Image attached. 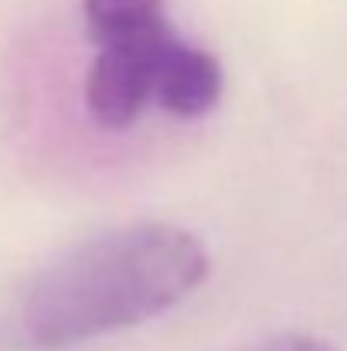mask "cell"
Listing matches in <instances>:
<instances>
[{
  "mask_svg": "<svg viewBox=\"0 0 347 351\" xmlns=\"http://www.w3.org/2000/svg\"><path fill=\"white\" fill-rule=\"evenodd\" d=\"M208 276L201 239L170 222L123 226L34 269L0 311L3 351H65L146 324Z\"/></svg>",
  "mask_w": 347,
  "mask_h": 351,
  "instance_id": "1",
  "label": "cell"
},
{
  "mask_svg": "<svg viewBox=\"0 0 347 351\" xmlns=\"http://www.w3.org/2000/svg\"><path fill=\"white\" fill-rule=\"evenodd\" d=\"M248 351H337L331 341L317 338V335H303V331H286V335H276V338H266L262 345Z\"/></svg>",
  "mask_w": 347,
  "mask_h": 351,
  "instance_id": "4",
  "label": "cell"
},
{
  "mask_svg": "<svg viewBox=\"0 0 347 351\" xmlns=\"http://www.w3.org/2000/svg\"><path fill=\"white\" fill-rule=\"evenodd\" d=\"M96 58L86 72V110L103 130H126L157 103V82L177 31L164 0H82Z\"/></svg>",
  "mask_w": 347,
  "mask_h": 351,
  "instance_id": "2",
  "label": "cell"
},
{
  "mask_svg": "<svg viewBox=\"0 0 347 351\" xmlns=\"http://www.w3.org/2000/svg\"><path fill=\"white\" fill-rule=\"evenodd\" d=\"M222 93H225L222 62L208 48L177 38L157 82V106L177 119H198L218 106Z\"/></svg>",
  "mask_w": 347,
  "mask_h": 351,
  "instance_id": "3",
  "label": "cell"
}]
</instances>
